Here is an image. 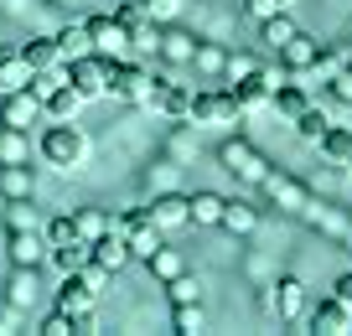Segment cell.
<instances>
[{
  "label": "cell",
  "mask_w": 352,
  "mask_h": 336,
  "mask_svg": "<svg viewBox=\"0 0 352 336\" xmlns=\"http://www.w3.org/2000/svg\"><path fill=\"white\" fill-rule=\"evenodd\" d=\"M36 155H42V166H52V171H78V166L88 161V135L78 130L73 120H52L42 130V140H36Z\"/></svg>",
  "instance_id": "obj_1"
},
{
  "label": "cell",
  "mask_w": 352,
  "mask_h": 336,
  "mask_svg": "<svg viewBox=\"0 0 352 336\" xmlns=\"http://www.w3.org/2000/svg\"><path fill=\"white\" fill-rule=\"evenodd\" d=\"M311 331H327V336H342L352 331V305H342L337 295H327V300L311 311Z\"/></svg>",
  "instance_id": "obj_15"
},
{
  "label": "cell",
  "mask_w": 352,
  "mask_h": 336,
  "mask_svg": "<svg viewBox=\"0 0 352 336\" xmlns=\"http://www.w3.org/2000/svg\"><path fill=\"white\" fill-rule=\"evenodd\" d=\"M88 42H94V52L104 57H124L130 52V36H124V21L120 16H88Z\"/></svg>",
  "instance_id": "obj_9"
},
{
  "label": "cell",
  "mask_w": 352,
  "mask_h": 336,
  "mask_svg": "<svg viewBox=\"0 0 352 336\" xmlns=\"http://www.w3.org/2000/svg\"><path fill=\"white\" fill-rule=\"evenodd\" d=\"M21 57L32 73H42V67H63V47H57V36H32V42H21Z\"/></svg>",
  "instance_id": "obj_22"
},
{
  "label": "cell",
  "mask_w": 352,
  "mask_h": 336,
  "mask_svg": "<svg viewBox=\"0 0 352 336\" xmlns=\"http://www.w3.org/2000/svg\"><path fill=\"white\" fill-rule=\"evenodd\" d=\"M218 161H223V171H233L239 181H254V186H259L264 171H270V161H264V155L254 150L249 140H228V145L218 150Z\"/></svg>",
  "instance_id": "obj_5"
},
{
  "label": "cell",
  "mask_w": 352,
  "mask_h": 336,
  "mask_svg": "<svg viewBox=\"0 0 352 336\" xmlns=\"http://www.w3.org/2000/svg\"><path fill=\"white\" fill-rule=\"evenodd\" d=\"M296 32H300V26L290 21L285 11H275V16H264V21H259V42L270 47V52H280V47H285V42H290Z\"/></svg>",
  "instance_id": "obj_24"
},
{
  "label": "cell",
  "mask_w": 352,
  "mask_h": 336,
  "mask_svg": "<svg viewBox=\"0 0 352 336\" xmlns=\"http://www.w3.org/2000/svg\"><path fill=\"white\" fill-rule=\"evenodd\" d=\"M192 63H202V67H223V52H202V47H197V57H192Z\"/></svg>",
  "instance_id": "obj_47"
},
{
  "label": "cell",
  "mask_w": 352,
  "mask_h": 336,
  "mask_svg": "<svg viewBox=\"0 0 352 336\" xmlns=\"http://www.w3.org/2000/svg\"><path fill=\"white\" fill-rule=\"evenodd\" d=\"M145 212L155 217V228H187V197H155L151 207H145Z\"/></svg>",
  "instance_id": "obj_23"
},
{
  "label": "cell",
  "mask_w": 352,
  "mask_h": 336,
  "mask_svg": "<svg viewBox=\"0 0 352 336\" xmlns=\"http://www.w3.org/2000/svg\"><path fill=\"white\" fill-rule=\"evenodd\" d=\"M83 104H88V98L78 93L73 83H57L52 93L42 98V114H47V120H78V109H83Z\"/></svg>",
  "instance_id": "obj_17"
},
{
  "label": "cell",
  "mask_w": 352,
  "mask_h": 336,
  "mask_svg": "<svg viewBox=\"0 0 352 336\" xmlns=\"http://www.w3.org/2000/svg\"><path fill=\"white\" fill-rule=\"evenodd\" d=\"M316 145H321V155H327L331 166H342V161L352 155V130H342V124H327Z\"/></svg>",
  "instance_id": "obj_27"
},
{
  "label": "cell",
  "mask_w": 352,
  "mask_h": 336,
  "mask_svg": "<svg viewBox=\"0 0 352 336\" xmlns=\"http://www.w3.org/2000/svg\"><path fill=\"white\" fill-rule=\"evenodd\" d=\"M36 290H42V280H36V269H26V264H16V274H11V305H16V311H26V305L36 300Z\"/></svg>",
  "instance_id": "obj_29"
},
{
  "label": "cell",
  "mask_w": 352,
  "mask_h": 336,
  "mask_svg": "<svg viewBox=\"0 0 352 336\" xmlns=\"http://www.w3.org/2000/svg\"><path fill=\"white\" fill-rule=\"evenodd\" d=\"M280 63H285V67H296V73H306V67L316 63V42H311L306 32H296L285 47H280Z\"/></svg>",
  "instance_id": "obj_26"
},
{
  "label": "cell",
  "mask_w": 352,
  "mask_h": 336,
  "mask_svg": "<svg viewBox=\"0 0 352 336\" xmlns=\"http://www.w3.org/2000/svg\"><path fill=\"white\" fill-rule=\"evenodd\" d=\"M155 83H161V78H155L140 57H104V88H109L114 98H124V104H151Z\"/></svg>",
  "instance_id": "obj_2"
},
{
  "label": "cell",
  "mask_w": 352,
  "mask_h": 336,
  "mask_svg": "<svg viewBox=\"0 0 352 336\" xmlns=\"http://www.w3.org/2000/svg\"><path fill=\"white\" fill-rule=\"evenodd\" d=\"M342 166H347V171H352V155H347V161H342Z\"/></svg>",
  "instance_id": "obj_49"
},
{
  "label": "cell",
  "mask_w": 352,
  "mask_h": 336,
  "mask_svg": "<svg viewBox=\"0 0 352 336\" xmlns=\"http://www.w3.org/2000/svg\"><path fill=\"white\" fill-rule=\"evenodd\" d=\"M223 67H228V78H243V73H254V63H249V57H228Z\"/></svg>",
  "instance_id": "obj_45"
},
{
  "label": "cell",
  "mask_w": 352,
  "mask_h": 336,
  "mask_svg": "<svg viewBox=\"0 0 352 336\" xmlns=\"http://www.w3.org/2000/svg\"><path fill=\"white\" fill-rule=\"evenodd\" d=\"M47 254H52V243H47L42 228H11V264H26V269H36Z\"/></svg>",
  "instance_id": "obj_13"
},
{
  "label": "cell",
  "mask_w": 352,
  "mask_h": 336,
  "mask_svg": "<svg viewBox=\"0 0 352 336\" xmlns=\"http://www.w3.org/2000/svg\"><path fill=\"white\" fill-rule=\"evenodd\" d=\"M259 186L275 197L285 212H306V207H311V192L296 181V176H275V171H264V181H259Z\"/></svg>",
  "instance_id": "obj_14"
},
{
  "label": "cell",
  "mask_w": 352,
  "mask_h": 336,
  "mask_svg": "<svg viewBox=\"0 0 352 336\" xmlns=\"http://www.w3.org/2000/svg\"><path fill=\"white\" fill-rule=\"evenodd\" d=\"M47 259L57 264V274H73V269H83V264L94 259V243H88V238H78V233H73V238H67V243H57V249L47 254Z\"/></svg>",
  "instance_id": "obj_21"
},
{
  "label": "cell",
  "mask_w": 352,
  "mask_h": 336,
  "mask_svg": "<svg viewBox=\"0 0 352 336\" xmlns=\"http://www.w3.org/2000/svg\"><path fill=\"white\" fill-rule=\"evenodd\" d=\"M73 228H78V238L94 243L99 233H109V228H114V217L104 212V207H78V212H73Z\"/></svg>",
  "instance_id": "obj_25"
},
{
  "label": "cell",
  "mask_w": 352,
  "mask_h": 336,
  "mask_svg": "<svg viewBox=\"0 0 352 336\" xmlns=\"http://www.w3.org/2000/svg\"><path fill=\"white\" fill-rule=\"evenodd\" d=\"M270 104H275L280 114H285V120H296L300 109L311 104V93H306V88H300V83H275V98H270Z\"/></svg>",
  "instance_id": "obj_32"
},
{
  "label": "cell",
  "mask_w": 352,
  "mask_h": 336,
  "mask_svg": "<svg viewBox=\"0 0 352 336\" xmlns=\"http://www.w3.org/2000/svg\"><path fill=\"white\" fill-rule=\"evenodd\" d=\"M290 124H296V135H300V140H311V145H316L321 140V130H327V114H321V109L316 104H306V109H300V114H296V120H290Z\"/></svg>",
  "instance_id": "obj_34"
},
{
  "label": "cell",
  "mask_w": 352,
  "mask_h": 336,
  "mask_svg": "<svg viewBox=\"0 0 352 336\" xmlns=\"http://www.w3.org/2000/svg\"><path fill=\"white\" fill-rule=\"evenodd\" d=\"M254 223H259V212H254L249 202H223V217H218V228H228V233H254Z\"/></svg>",
  "instance_id": "obj_28"
},
{
  "label": "cell",
  "mask_w": 352,
  "mask_h": 336,
  "mask_svg": "<svg viewBox=\"0 0 352 336\" xmlns=\"http://www.w3.org/2000/svg\"><path fill=\"white\" fill-rule=\"evenodd\" d=\"M202 321H208V315H202V305H197V300H176V305H171V331L197 336V331H202Z\"/></svg>",
  "instance_id": "obj_31"
},
{
  "label": "cell",
  "mask_w": 352,
  "mask_h": 336,
  "mask_svg": "<svg viewBox=\"0 0 352 336\" xmlns=\"http://www.w3.org/2000/svg\"><path fill=\"white\" fill-rule=\"evenodd\" d=\"M331 93L352 104V67H337V73H331Z\"/></svg>",
  "instance_id": "obj_42"
},
{
  "label": "cell",
  "mask_w": 352,
  "mask_h": 336,
  "mask_svg": "<svg viewBox=\"0 0 352 336\" xmlns=\"http://www.w3.org/2000/svg\"><path fill=\"white\" fill-rule=\"evenodd\" d=\"M114 16L124 21V36H130V52H140V57L161 52V21H151V16H145L140 5H130V0H124V5H120Z\"/></svg>",
  "instance_id": "obj_4"
},
{
  "label": "cell",
  "mask_w": 352,
  "mask_h": 336,
  "mask_svg": "<svg viewBox=\"0 0 352 336\" xmlns=\"http://www.w3.org/2000/svg\"><path fill=\"white\" fill-rule=\"evenodd\" d=\"M32 83V67H26L21 47H0V93H11V88H26Z\"/></svg>",
  "instance_id": "obj_19"
},
{
  "label": "cell",
  "mask_w": 352,
  "mask_h": 336,
  "mask_svg": "<svg viewBox=\"0 0 352 336\" xmlns=\"http://www.w3.org/2000/svg\"><path fill=\"white\" fill-rule=\"evenodd\" d=\"M94 259H99L109 274H120L124 264H130V243H124L120 233L109 228V233H99V238H94Z\"/></svg>",
  "instance_id": "obj_20"
},
{
  "label": "cell",
  "mask_w": 352,
  "mask_h": 336,
  "mask_svg": "<svg viewBox=\"0 0 352 336\" xmlns=\"http://www.w3.org/2000/svg\"><path fill=\"white\" fill-rule=\"evenodd\" d=\"M57 47H63V63H73V57L94 52V42H88V26H83V21H78V26H63V32H57Z\"/></svg>",
  "instance_id": "obj_33"
},
{
  "label": "cell",
  "mask_w": 352,
  "mask_h": 336,
  "mask_svg": "<svg viewBox=\"0 0 352 336\" xmlns=\"http://www.w3.org/2000/svg\"><path fill=\"white\" fill-rule=\"evenodd\" d=\"M83 305H99V284H88V274L83 269H73V274H63V284H57V311H83Z\"/></svg>",
  "instance_id": "obj_12"
},
{
  "label": "cell",
  "mask_w": 352,
  "mask_h": 336,
  "mask_svg": "<svg viewBox=\"0 0 352 336\" xmlns=\"http://www.w3.org/2000/svg\"><path fill=\"white\" fill-rule=\"evenodd\" d=\"M223 202H228V197H218V192H192L187 197V223L192 228H218Z\"/></svg>",
  "instance_id": "obj_18"
},
{
  "label": "cell",
  "mask_w": 352,
  "mask_h": 336,
  "mask_svg": "<svg viewBox=\"0 0 352 336\" xmlns=\"http://www.w3.org/2000/svg\"><path fill=\"white\" fill-rule=\"evenodd\" d=\"M275 83H280V73H270V67H254V73L233 78V104H239V114L243 109H264L275 98Z\"/></svg>",
  "instance_id": "obj_6"
},
{
  "label": "cell",
  "mask_w": 352,
  "mask_h": 336,
  "mask_svg": "<svg viewBox=\"0 0 352 336\" xmlns=\"http://www.w3.org/2000/svg\"><path fill=\"white\" fill-rule=\"evenodd\" d=\"M0 166H26V130L0 124Z\"/></svg>",
  "instance_id": "obj_30"
},
{
  "label": "cell",
  "mask_w": 352,
  "mask_h": 336,
  "mask_svg": "<svg viewBox=\"0 0 352 336\" xmlns=\"http://www.w3.org/2000/svg\"><path fill=\"white\" fill-rule=\"evenodd\" d=\"M166 295H171V305H176V300H197V280H192L187 269L171 274V280H166Z\"/></svg>",
  "instance_id": "obj_37"
},
{
  "label": "cell",
  "mask_w": 352,
  "mask_h": 336,
  "mask_svg": "<svg viewBox=\"0 0 352 336\" xmlns=\"http://www.w3.org/2000/svg\"><path fill=\"white\" fill-rule=\"evenodd\" d=\"M73 331H78V336H94V331H99V315H94V305L73 311Z\"/></svg>",
  "instance_id": "obj_41"
},
{
  "label": "cell",
  "mask_w": 352,
  "mask_h": 336,
  "mask_svg": "<svg viewBox=\"0 0 352 336\" xmlns=\"http://www.w3.org/2000/svg\"><path fill=\"white\" fill-rule=\"evenodd\" d=\"M6 192H11V197L26 192V171H21V166H6Z\"/></svg>",
  "instance_id": "obj_43"
},
{
  "label": "cell",
  "mask_w": 352,
  "mask_h": 336,
  "mask_svg": "<svg viewBox=\"0 0 352 336\" xmlns=\"http://www.w3.org/2000/svg\"><path fill=\"white\" fill-rule=\"evenodd\" d=\"M280 5H290V0H280Z\"/></svg>",
  "instance_id": "obj_50"
},
{
  "label": "cell",
  "mask_w": 352,
  "mask_h": 336,
  "mask_svg": "<svg viewBox=\"0 0 352 336\" xmlns=\"http://www.w3.org/2000/svg\"><path fill=\"white\" fill-rule=\"evenodd\" d=\"M63 73H67V83H73L83 98H104L109 93V88H104V52L73 57V63H63Z\"/></svg>",
  "instance_id": "obj_7"
},
{
  "label": "cell",
  "mask_w": 352,
  "mask_h": 336,
  "mask_svg": "<svg viewBox=\"0 0 352 336\" xmlns=\"http://www.w3.org/2000/svg\"><path fill=\"white\" fill-rule=\"evenodd\" d=\"M11 228H36V212H32L26 197H16V202H11Z\"/></svg>",
  "instance_id": "obj_40"
},
{
  "label": "cell",
  "mask_w": 352,
  "mask_h": 336,
  "mask_svg": "<svg viewBox=\"0 0 352 336\" xmlns=\"http://www.w3.org/2000/svg\"><path fill=\"white\" fill-rule=\"evenodd\" d=\"M130 5H140V11H145V5H151V0H130Z\"/></svg>",
  "instance_id": "obj_48"
},
{
  "label": "cell",
  "mask_w": 352,
  "mask_h": 336,
  "mask_svg": "<svg viewBox=\"0 0 352 336\" xmlns=\"http://www.w3.org/2000/svg\"><path fill=\"white\" fill-rule=\"evenodd\" d=\"M42 233H47V243H52V249H57V243H67V238H73V233H78V228H73V212L52 217V223H47Z\"/></svg>",
  "instance_id": "obj_38"
},
{
  "label": "cell",
  "mask_w": 352,
  "mask_h": 336,
  "mask_svg": "<svg viewBox=\"0 0 352 336\" xmlns=\"http://www.w3.org/2000/svg\"><path fill=\"white\" fill-rule=\"evenodd\" d=\"M145 269H151L155 280H171V274H182V254L176 249H155L151 259H145Z\"/></svg>",
  "instance_id": "obj_36"
},
{
  "label": "cell",
  "mask_w": 352,
  "mask_h": 336,
  "mask_svg": "<svg viewBox=\"0 0 352 336\" xmlns=\"http://www.w3.org/2000/svg\"><path fill=\"white\" fill-rule=\"evenodd\" d=\"M161 52L171 57V63H192V57H197V42H192L187 32H161Z\"/></svg>",
  "instance_id": "obj_35"
},
{
  "label": "cell",
  "mask_w": 352,
  "mask_h": 336,
  "mask_svg": "<svg viewBox=\"0 0 352 336\" xmlns=\"http://www.w3.org/2000/svg\"><path fill=\"white\" fill-rule=\"evenodd\" d=\"M331 295H337V300H342V305H352V274H342V280H337V284H331Z\"/></svg>",
  "instance_id": "obj_46"
},
{
  "label": "cell",
  "mask_w": 352,
  "mask_h": 336,
  "mask_svg": "<svg viewBox=\"0 0 352 336\" xmlns=\"http://www.w3.org/2000/svg\"><path fill=\"white\" fill-rule=\"evenodd\" d=\"M120 238L130 243V259H151V254L161 249V228H155V217L145 212V207H130V212L120 217Z\"/></svg>",
  "instance_id": "obj_3"
},
{
  "label": "cell",
  "mask_w": 352,
  "mask_h": 336,
  "mask_svg": "<svg viewBox=\"0 0 352 336\" xmlns=\"http://www.w3.org/2000/svg\"><path fill=\"white\" fill-rule=\"evenodd\" d=\"M151 109H161L166 120H187V109H192V93L182 83H155V93H151Z\"/></svg>",
  "instance_id": "obj_16"
},
{
  "label": "cell",
  "mask_w": 352,
  "mask_h": 336,
  "mask_svg": "<svg viewBox=\"0 0 352 336\" xmlns=\"http://www.w3.org/2000/svg\"><path fill=\"white\" fill-rule=\"evenodd\" d=\"M42 336H73V315L67 311H47L42 315Z\"/></svg>",
  "instance_id": "obj_39"
},
{
  "label": "cell",
  "mask_w": 352,
  "mask_h": 336,
  "mask_svg": "<svg viewBox=\"0 0 352 336\" xmlns=\"http://www.w3.org/2000/svg\"><path fill=\"white\" fill-rule=\"evenodd\" d=\"M270 315H280V321H296L300 311H306V284L296 280V274H285V280H275L270 284Z\"/></svg>",
  "instance_id": "obj_11"
},
{
  "label": "cell",
  "mask_w": 352,
  "mask_h": 336,
  "mask_svg": "<svg viewBox=\"0 0 352 336\" xmlns=\"http://www.w3.org/2000/svg\"><path fill=\"white\" fill-rule=\"evenodd\" d=\"M275 11H285L280 0H249V16H254V21H264V16H275Z\"/></svg>",
  "instance_id": "obj_44"
},
{
  "label": "cell",
  "mask_w": 352,
  "mask_h": 336,
  "mask_svg": "<svg viewBox=\"0 0 352 336\" xmlns=\"http://www.w3.org/2000/svg\"><path fill=\"white\" fill-rule=\"evenodd\" d=\"M42 120V98L32 88H11V93H0V124H16V130H32Z\"/></svg>",
  "instance_id": "obj_10"
},
{
  "label": "cell",
  "mask_w": 352,
  "mask_h": 336,
  "mask_svg": "<svg viewBox=\"0 0 352 336\" xmlns=\"http://www.w3.org/2000/svg\"><path fill=\"white\" fill-rule=\"evenodd\" d=\"M187 120H197V124H233L239 120V104H233V93H223V88H208V93H192Z\"/></svg>",
  "instance_id": "obj_8"
}]
</instances>
